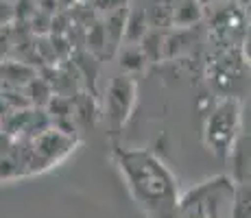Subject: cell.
Instances as JSON below:
<instances>
[{
  "label": "cell",
  "mask_w": 251,
  "mask_h": 218,
  "mask_svg": "<svg viewBox=\"0 0 251 218\" xmlns=\"http://www.w3.org/2000/svg\"><path fill=\"white\" fill-rule=\"evenodd\" d=\"M85 46L88 52L100 57L105 55V48H107V40H105V28L103 22H92V26H85Z\"/></svg>",
  "instance_id": "15"
},
{
  "label": "cell",
  "mask_w": 251,
  "mask_h": 218,
  "mask_svg": "<svg viewBox=\"0 0 251 218\" xmlns=\"http://www.w3.org/2000/svg\"><path fill=\"white\" fill-rule=\"evenodd\" d=\"M72 114L81 120V124L92 127V124L96 122V116H99V109H96V103H94V96H90V94L72 96Z\"/></svg>",
  "instance_id": "12"
},
{
  "label": "cell",
  "mask_w": 251,
  "mask_h": 218,
  "mask_svg": "<svg viewBox=\"0 0 251 218\" xmlns=\"http://www.w3.org/2000/svg\"><path fill=\"white\" fill-rule=\"evenodd\" d=\"M238 4L245 9V7H249V0H238Z\"/></svg>",
  "instance_id": "21"
},
{
  "label": "cell",
  "mask_w": 251,
  "mask_h": 218,
  "mask_svg": "<svg viewBox=\"0 0 251 218\" xmlns=\"http://www.w3.org/2000/svg\"><path fill=\"white\" fill-rule=\"evenodd\" d=\"M138 85L129 74H118L112 79L107 87V96H105V118L114 133L123 131L127 120L131 118L133 105H136Z\"/></svg>",
  "instance_id": "4"
},
{
  "label": "cell",
  "mask_w": 251,
  "mask_h": 218,
  "mask_svg": "<svg viewBox=\"0 0 251 218\" xmlns=\"http://www.w3.org/2000/svg\"><path fill=\"white\" fill-rule=\"evenodd\" d=\"M118 66L125 74H127V72H140V70H144V66H147V57H144V52L140 50L138 44H131V46L120 50Z\"/></svg>",
  "instance_id": "14"
},
{
  "label": "cell",
  "mask_w": 251,
  "mask_h": 218,
  "mask_svg": "<svg viewBox=\"0 0 251 218\" xmlns=\"http://www.w3.org/2000/svg\"><path fill=\"white\" fill-rule=\"evenodd\" d=\"M129 0H92V9L99 13H109L114 9H120V7H127Z\"/></svg>",
  "instance_id": "17"
},
{
  "label": "cell",
  "mask_w": 251,
  "mask_h": 218,
  "mask_svg": "<svg viewBox=\"0 0 251 218\" xmlns=\"http://www.w3.org/2000/svg\"><path fill=\"white\" fill-rule=\"evenodd\" d=\"M203 18V7L197 0H177L173 7V26L177 28H190L192 24L201 22Z\"/></svg>",
  "instance_id": "8"
},
{
  "label": "cell",
  "mask_w": 251,
  "mask_h": 218,
  "mask_svg": "<svg viewBox=\"0 0 251 218\" xmlns=\"http://www.w3.org/2000/svg\"><path fill=\"white\" fill-rule=\"evenodd\" d=\"M75 70L79 72L81 76L85 79V83L90 85L92 90V96L96 94V72H99V61H96V55H92L88 50H81V52H75V61H72Z\"/></svg>",
  "instance_id": "11"
},
{
  "label": "cell",
  "mask_w": 251,
  "mask_h": 218,
  "mask_svg": "<svg viewBox=\"0 0 251 218\" xmlns=\"http://www.w3.org/2000/svg\"><path fill=\"white\" fill-rule=\"evenodd\" d=\"M149 31V20H147V9L140 4L127 7V16H125V33L123 42L127 44H138Z\"/></svg>",
  "instance_id": "7"
},
{
  "label": "cell",
  "mask_w": 251,
  "mask_h": 218,
  "mask_svg": "<svg viewBox=\"0 0 251 218\" xmlns=\"http://www.w3.org/2000/svg\"><path fill=\"white\" fill-rule=\"evenodd\" d=\"M35 74H37V68L26 64V61H2L0 64L2 87H24Z\"/></svg>",
  "instance_id": "6"
},
{
  "label": "cell",
  "mask_w": 251,
  "mask_h": 218,
  "mask_svg": "<svg viewBox=\"0 0 251 218\" xmlns=\"http://www.w3.org/2000/svg\"><path fill=\"white\" fill-rule=\"evenodd\" d=\"M138 46L144 52L147 61H160L164 57V35L160 33V28H149L142 40L138 42Z\"/></svg>",
  "instance_id": "13"
},
{
  "label": "cell",
  "mask_w": 251,
  "mask_h": 218,
  "mask_svg": "<svg viewBox=\"0 0 251 218\" xmlns=\"http://www.w3.org/2000/svg\"><path fill=\"white\" fill-rule=\"evenodd\" d=\"M13 22V0H0V28Z\"/></svg>",
  "instance_id": "18"
},
{
  "label": "cell",
  "mask_w": 251,
  "mask_h": 218,
  "mask_svg": "<svg viewBox=\"0 0 251 218\" xmlns=\"http://www.w3.org/2000/svg\"><path fill=\"white\" fill-rule=\"evenodd\" d=\"M236 181L227 174H216L177 196L171 218H229Z\"/></svg>",
  "instance_id": "2"
},
{
  "label": "cell",
  "mask_w": 251,
  "mask_h": 218,
  "mask_svg": "<svg viewBox=\"0 0 251 218\" xmlns=\"http://www.w3.org/2000/svg\"><path fill=\"white\" fill-rule=\"evenodd\" d=\"M129 7V4H127ZM127 7L114 9V11L105 13L103 28H105V40H107V48H105V55L112 57L116 50L123 44V33H125V16H127Z\"/></svg>",
  "instance_id": "5"
},
{
  "label": "cell",
  "mask_w": 251,
  "mask_h": 218,
  "mask_svg": "<svg viewBox=\"0 0 251 218\" xmlns=\"http://www.w3.org/2000/svg\"><path fill=\"white\" fill-rule=\"evenodd\" d=\"M116 164L123 170L133 198L151 218H171L177 205V183L160 157L149 151L118 148Z\"/></svg>",
  "instance_id": "1"
},
{
  "label": "cell",
  "mask_w": 251,
  "mask_h": 218,
  "mask_svg": "<svg viewBox=\"0 0 251 218\" xmlns=\"http://www.w3.org/2000/svg\"><path fill=\"white\" fill-rule=\"evenodd\" d=\"M229 157L234 159V181L236 183H245L249 181V138L247 135H238L231 146Z\"/></svg>",
  "instance_id": "9"
},
{
  "label": "cell",
  "mask_w": 251,
  "mask_h": 218,
  "mask_svg": "<svg viewBox=\"0 0 251 218\" xmlns=\"http://www.w3.org/2000/svg\"><path fill=\"white\" fill-rule=\"evenodd\" d=\"M240 135V100L236 96H223L216 100L205 120V144L216 157L227 159L236 138Z\"/></svg>",
  "instance_id": "3"
},
{
  "label": "cell",
  "mask_w": 251,
  "mask_h": 218,
  "mask_svg": "<svg viewBox=\"0 0 251 218\" xmlns=\"http://www.w3.org/2000/svg\"><path fill=\"white\" fill-rule=\"evenodd\" d=\"M197 2L201 4V7H205V4H210V2H214V0H197Z\"/></svg>",
  "instance_id": "20"
},
{
  "label": "cell",
  "mask_w": 251,
  "mask_h": 218,
  "mask_svg": "<svg viewBox=\"0 0 251 218\" xmlns=\"http://www.w3.org/2000/svg\"><path fill=\"white\" fill-rule=\"evenodd\" d=\"M24 92H26V98L33 107H46V103L52 96V87L50 83L44 79V76L37 72L26 85H24Z\"/></svg>",
  "instance_id": "10"
},
{
  "label": "cell",
  "mask_w": 251,
  "mask_h": 218,
  "mask_svg": "<svg viewBox=\"0 0 251 218\" xmlns=\"http://www.w3.org/2000/svg\"><path fill=\"white\" fill-rule=\"evenodd\" d=\"M229 218H249V181L236 183Z\"/></svg>",
  "instance_id": "16"
},
{
  "label": "cell",
  "mask_w": 251,
  "mask_h": 218,
  "mask_svg": "<svg viewBox=\"0 0 251 218\" xmlns=\"http://www.w3.org/2000/svg\"><path fill=\"white\" fill-rule=\"evenodd\" d=\"M79 2H81V4H90L92 0H79Z\"/></svg>",
  "instance_id": "22"
},
{
  "label": "cell",
  "mask_w": 251,
  "mask_h": 218,
  "mask_svg": "<svg viewBox=\"0 0 251 218\" xmlns=\"http://www.w3.org/2000/svg\"><path fill=\"white\" fill-rule=\"evenodd\" d=\"M57 2V9L59 11H68V9H72L75 4H79V0H55Z\"/></svg>",
  "instance_id": "19"
}]
</instances>
